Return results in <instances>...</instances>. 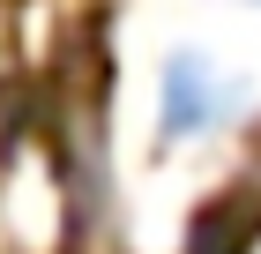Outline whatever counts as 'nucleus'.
<instances>
[{
    "instance_id": "obj_1",
    "label": "nucleus",
    "mask_w": 261,
    "mask_h": 254,
    "mask_svg": "<svg viewBox=\"0 0 261 254\" xmlns=\"http://www.w3.org/2000/svg\"><path fill=\"white\" fill-rule=\"evenodd\" d=\"M231 112H239L231 75H224L209 53H194V45H172L164 67H157V142L164 150H194V142H209Z\"/></svg>"
},
{
    "instance_id": "obj_2",
    "label": "nucleus",
    "mask_w": 261,
    "mask_h": 254,
    "mask_svg": "<svg viewBox=\"0 0 261 254\" xmlns=\"http://www.w3.org/2000/svg\"><path fill=\"white\" fill-rule=\"evenodd\" d=\"M254 8H261V0H254Z\"/></svg>"
}]
</instances>
